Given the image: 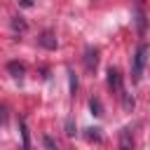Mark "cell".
Segmentation results:
<instances>
[{
  "instance_id": "obj_1",
  "label": "cell",
  "mask_w": 150,
  "mask_h": 150,
  "mask_svg": "<svg viewBox=\"0 0 150 150\" xmlns=\"http://www.w3.org/2000/svg\"><path fill=\"white\" fill-rule=\"evenodd\" d=\"M148 61H150V47L143 42V45H138V49H136V54H134V63H131V80H134V82H141Z\"/></svg>"
},
{
  "instance_id": "obj_2",
  "label": "cell",
  "mask_w": 150,
  "mask_h": 150,
  "mask_svg": "<svg viewBox=\"0 0 150 150\" xmlns=\"http://www.w3.org/2000/svg\"><path fill=\"white\" fill-rule=\"evenodd\" d=\"M108 87H110L117 96L124 91V84H122V73H120L117 68H112V66L108 68Z\"/></svg>"
},
{
  "instance_id": "obj_3",
  "label": "cell",
  "mask_w": 150,
  "mask_h": 150,
  "mask_svg": "<svg viewBox=\"0 0 150 150\" xmlns=\"http://www.w3.org/2000/svg\"><path fill=\"white\" fill-rule=\"evenodd\" d=\"M38 45L42 47V49H56L59 47V40H56V35H54V30H42L40 35H38Z\"/></svg>"
},
{
  "instance_id": "obj_4",
  "label": "cell",
  "mask_w": 150,
  "mask_h": 150,
  "mask_svg": "<svg viewBox=\"0 0 150 150\" xmlns=\"http://www.w3.org/2000/svg\"><path fill=\"white\" fill-rule=\"evenodd\" d=\"M82 59H84V68H87L89 73H94L96 66H98V49H96V47H87Z\"/></svg>"
},
{
  "instance_id": "obj_5",
  "label": "cell",
  "mask_w": 150,
  "mask_h": 150,
  "mask_svg": "<svg viewBox=\"0 0 150 150\" xmlns=\"http://www.w3.org/2000/svg\"><path fill=\"white\" fill-rule=\"evenodd\" d=\"M134 16H136V28H138V33H141V35H145V28H148V16H145V12H143V7H141V5H136Z\"/></svg>"
},
{
  "instance_id": "obj_6",
  "label": "cell",
  "mask_w": 150,
  "mask_h": 150,
  "mask_svg": "<svg viewBox=\"0 0 150 150\" xmlns=\"http://www.w3.org/2000/svg\"><path fill=\"white\" fill-rule=\"evenodd\" d=\"M120 150H134V136H131V129H122L120 131Z\"/></svg>"
},
{
  "instance_id": "obj_7",
  "label": "cell",
  "mask_w": 150,
  "mask_h": 150,
  "mask_svg": "<svg viewBox=\"0 0 150 150\" xmlns=\"http://www.w3.org/2000/svg\"><path fill=\"white\" fill-rule=\"evenodd\" d=\"M7 73H9L12 77L21 80L23 73H26V68H23V63H19V61H9V63H7Z\"/></svg>"
},
{
  "instance_id": "obj_8",
  "label": "cell",
  "mask_w": 150,
  "mask_h": 150,
  "mask_svg": "<svg viewBox=\"0 0 150 150\" xmlns=\"http://www.w3.org/2000/svg\"><path fill=\"white\" fill-rule=\"evenodd\" d=\"M12 30H14L16 35H23V33L28 30L26 19H23V16H12Z\"/></svg>"
},
{
  "instance_id": "obj_9",
  "label": "cell",
  "mask_w": 150,
  "mask_h": 150,
  "mask_svg": "<svg viewBox=\"0 0 150 150\" xmlns=\"http://www.w3.org/2000/svg\"><path fill=\"white\" fill-rule=\"evenodd\" d=\"M84 138H87L89 143H101V141H103V136H101V129H98V127H89V129L84 131Z\"/></svg>"
},
{
  "instance_id": "obj_10",
  "label": "cell",
  "mask_w": 150,
  "mask_h": 150,
  "mask_svg": "<svg viewBox=\"0 0 150 150\" xmlns=\"http://www.w3.org/2000/svg\"><path fill=\"white\" fill-rule=\"evenodd\" d=\"M89 110H91V115H96V117H101V115H103V105H101V101H98L96 96L89 101Z\"/></svg>"
},
{
  "instance_id": "obj_11",
  "label": "cell",
  "mask_w": 150,
  "mask_h": 150,
  "mask_svg": "<svg viewBox=\"0 0 150 150\" xmlns=\"http://www.w3.org/2000/svg\"><path fill=\"white\" fill-rule=\"evenodd\" d=\"M120 98H122V105H124V110H134V105H136V103H134V96H131V94L122 91V94H120Z\"/></svg>"
},
{
  "instance_id": "obj_12",
  "label": "cell",
  "mask_w": 150,
  "mask_h": 150,
  "mask_svg": "<svg viewBox=\"0 0 150 150\" xmlns=\"http://www.w3.org/2000/svg\"><path fill=\"white\" fill-rule=\"evenodd\" d=\"M42 148H45V150H59V143H56L49 134H45V136H42Z\"/></svg>"
},
{
  "instance_id": "obj_13",
  "label": "cell",
  "mask_w": 150,
  "mask_h": 150,
  "mask_svg": "<svg viewBox=\"0 0 150 150\" xmlns=\"http://www.w3.org/2000/svg\"><path fill=\"white\" fill-rule=\"evenodd\" d=\"M68 80H70V94L75 96V91H77V75H75L73 68H68Z\"/></svg>"
},
{
  "instance_id": "obj_14",
  "label": "cell",
  "mask_w": 150,
  "mask_h": 150,
  "mask_svg": "<svg viewBox=\"0 0 150 150\" xmlns=\"http://www.w3.org/2000/svg\"><path fill=\"white\" fill-rule=\"evenodd\" d=\"M66 134H68V136H75V127H73V122H70V120L66 122Z\"/></svg>"
},
{
  "instance_id": "obj_15",
  "label": "cell",
  "mask_w": 150,
  "mask_h": 150,
  "mask_svg": "<svg viewBox=\"0 0 150 150\" xmlns=\"http://www.w3.org/2000/svg\"><path fill=\"white\" fill-rule=\"evenodd\" d=\"M21 7H33V0H16Z\"/></svg>"
},
{
  "instance_id": "obj_16",
  "label": "cell",
  "mask_w": 150,
  "mask_h": 150,
  "mask_svg": "<svg viewBox=\"0 0 150 150\" xmlns=\"http://www.w3.org/2000/svg\"><path fill=\"white\" fill-rule=\"evenodd\" d=\"M19 150H30V148H23V145H21V148H19Z\"/></svg>"
}]
</instances>
